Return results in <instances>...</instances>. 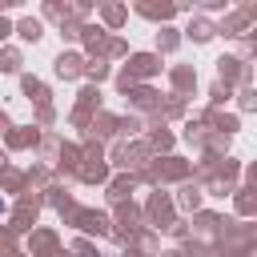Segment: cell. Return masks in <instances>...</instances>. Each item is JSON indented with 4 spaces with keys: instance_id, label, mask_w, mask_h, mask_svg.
<instances>
[{
    "instance_id": "6da1fadb",
    "label": "cell",
    "mask_w": 257,
    "mask_h": 257,
    "mask_svg": "<svg viewBox=\"0 0 257 257\" xmlns=\"http://www.w3.org/2000/svg\"><path fill=\"white\" fill-rule=\"evenodd\" d=\"M0 213H4V201H0Z\"/></svg>"
}]
</instances>
